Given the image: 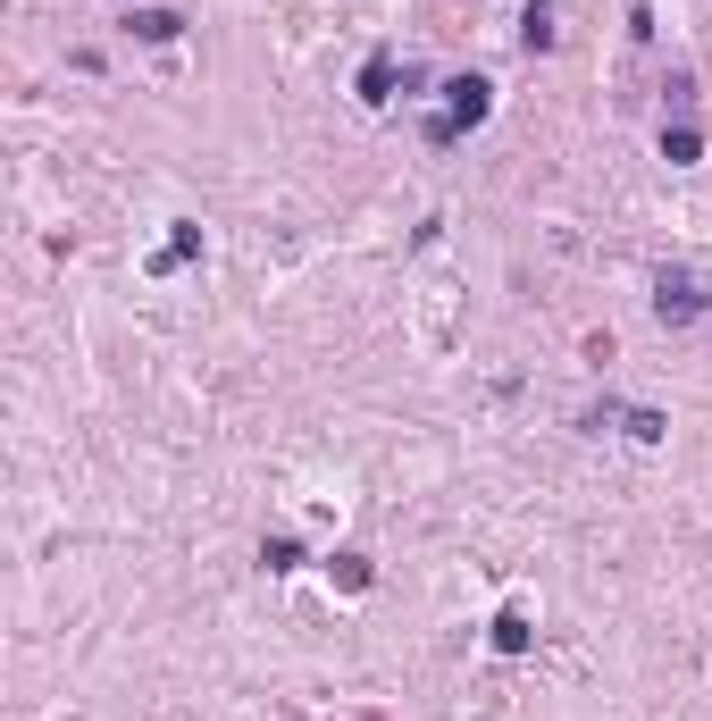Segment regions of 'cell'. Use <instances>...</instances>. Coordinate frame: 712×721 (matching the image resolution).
<instances>
[{"instance_id": "6da1fadb", "label": "cell", "mask_w": 712, "mask_h": 721, "mask_svg": "<svg viewBox=\"0 0 712 721\" xmlns=\"http://www.w3.org/2000/svg\"><path fill=\"white\" fill-rule=\"evenodd\" d=\"M487 110H495V84H487V77H452V84H445V126H452V134L487 126Z\"/></svg>"}, {"instance_id": "7a4b0ae2", "label": "cell", "mask_w": 712, "mask_h": 721, "mask_svg": "<svg viewBox=\"0 0 712 721\" xmlns=\"http://www.w3.org/2000/svg\"><path fill=\"white\" fill-rule=\"evenodd\" d=\"M654 311L662 319H704V277H695V268H662V285H654Z\"/></svg>"}, {"instance_id": "3957f363", "label": "cell", "mask_w": 712, "mask_h": 721, "mask_svg": "<svg viewBox=\"0 0 712 721\" xmlns=\"http://www.w3.org/2000/svg\"><path fill=\"white\" fill-rule=\"evenodd\" d=\"M520 42H528V51H553V0H528V18H520Z\"/></svg>"}, {"instance_id": "277c9868", "label": "cell", "mask_w": 712, "mask_h": 721, "mask_svg": "<svg viewBox=\"0 0 712 721\" xmlns=\"http://www.w3.org/2000/svg\"><path fill=\"white\" fill-rule=\"evenodd\" d=\"M360 101H369V110L394 101V59H369V68H360Z\"/></svg>"}, {"instance_id": "5b68a950", "label": "cell", "mask_w": 712, "mask_h": 721, "mask_svg": "<svg viewBox=\"0 0 712 721\" xmlns=\"http://www.w3.org/2000/svg\"><path fill=\"white\" fill-rule=\"evenodd\" d=\"M134 34H143V42H176V26H185V18H176V9H134Z\"/></svg>"}, {"instance_id": "8992f818", "label": "cell", "mask_w": 712, "mask_h": 721, "mask_svg": "<svg viewBox=\"0 0 712 721\" xmlns=\"http://www.w3.org/2000/svg\"><path fill=\"white\" fill-rule=\"evenodd\" d=\"M695 152H704V134H695V126H671V134H662V160H671V169H688Z\"/></svg>"}, {"instance_id": "52a82bcc", "label": "cell", "mask_w": 712, "mask_h": 721, "mask_svg": "<svg viewBox=\"0 0 712 721\" xmlns=\"http://www.w3.org/2000/svg\"><path fill=\"white\" fill-rule=\"evenodd\" d=\"M193 252H202V227H176V235H169V252H160V268H176V261H193Z\"/></svg>"}, {"instance_id": "ba28073f", "label": "cell", "mask_w": 712, "mask_h": 721, "mask_svg": "<svg viewBox=\"0 0 712 721\" xmlns=\"http://www.w3.org/2000/svg\"><path fill=\"white\" fill-rule=\"evenodd\" d=\"M327 570H336V588H369V562H360V554H336Z\"/></svg>"}, {"instance_id": "9c48e42d", "label": "cell", "mask_w": 712, "mask_h": 721, "mask_svg": "<svg viewBox=\"0 0 712 721\" xmlns=\"http://www.w3.org/2000/svg\"><path fill=\"white\" fill-rule=\"evenodd\" d=\"M662 428H671L662 412H629V437H638V445H662Z\"/></svg>"}, {"instance_id": "30bf717a", "label": "cell", "mask_w": 712, "mask_h": 721, "mask_svg": "<svg viewBox=\"0 0 712 721\" xmlns=\"http://www.w3.org/2000/svg\"><path fill=\"white\" fill-rule=\"evenodd\" d=\"M495 646H504V654H520V646H528V621H520V612H504V621H495Z\"/></svg>"}, {"instance_id": "8fae6325", "label": "cell", "mask_w": 712, "mask_h": 721, "mask_svg": "<svg viewBox=\"0 0 712 721\" xmlns=\"http://www.w3.org/2000/svg\"><path fill=\"white\" fill-rule=\"evenodd\" d=\"M261 562H268V570H294V562H302V546H294V537H268Z\"/></svg>"}]
</instances>
